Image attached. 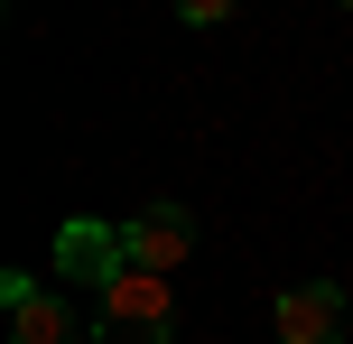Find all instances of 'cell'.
Segmentation results:
<instances>
[{"mask_svg":"<svg viewBox=\"0 0 353 344\" xmlns=\"http://www.w3.org/2000/svg\"><path fill=\"white\" fill-rule=\"evenodd\" d=\"M56 270H65L74 289H93V298H103L112 279L130 270V242H121V223H103V214H65V223H56Z\"/></svg>","mask_w":353,"mask_h":344,"instance_id":"cell-2","label":"cell"},{"mask_svg":"<svg viewBox=\"0 0 353 344\" xmlns=\"http://www.w3.org/2000/svg\"><path fill=\"white\" fill-rule=\"evenodd\" d=\"M176 19H186V28H223V19H232V0H186Z\"/></svg>","mask_w":353,"mask_h":344,"instance_id":"cell-6","label":"cell"},{"mask_svg":"<svg viewBox=\"0 0 353 344\" xmlns=\"http://www.w3.org/2000/svg\"><path fill=\"white\" fill-rule=\"evenodd\" d=\"M121 242H130V270H149V279H168L176 261H195V214L186 205H149V214H130L121 223Z\"/></svg>","mask_w":353,"mask_h":344,"instance_id":"cell-3","label":"cell"},{"mask_svg":"<svg viewBox=\"0 0 353 344\" xmlns=\"http://www.w3.org/2000/svg\"><path fill=\"white\" fill-rule=\"evenodd\" d=\"M270 335H279V344H344V289H335V279L279 289V307H270Z\"/></svg>","mask_w":353,"mask_h":344,"instance_id":"cell-4","label":"cell"},{"mask_svg":"<svg viewBox=\"0 0 353 344\" xmlns=\"http://www.w3.org/2000/svg\"><path fill=\"white\" fill-rule=\"evenodd\" d=\"M0 307H10V344H74V307H65V298H47L28 270L0 279Z\"/></svg>","mask_w":353,"mask_h":344,"instance_id":"cell-5","label":"cell"},{"mask_svg":"<svg viewBox=\"0 0 353 344\" xmlns=\"http://www.w3.org/2000/svg\"><path fill=\"white\" fill-rule=\"evenodd\" d=\"M93 335H103V344H176V298H168V279L121 270V279L103 289V307H93Z\"/></svg>","mask_w":353,"mask_h":344,"instance_id":"cell-1","label":"cell"}]
</instances>
